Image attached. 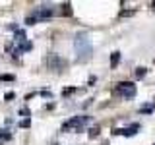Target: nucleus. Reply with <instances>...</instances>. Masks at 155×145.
I'll return each mask as SVG.
<instances>
[{
  "mask_svg": "<svg viewBox=\"0 0 155 145\" xmlns=\"http://www.w3.org/2000/svg\"><path fill=\"white\" fill-rule=\"evenodd\" d=\"M74 48H76L80 60H87V58L91 56V52H93V48H91V41H89V37H87L85 33H78V35H76Z\"/></svg>",
  "mask_w": 155,
  "mask_h": 145,
  "instance_id": "1",
  "label": "nucleus"
},
{
  "mask_svg": "<svg viewBox=\"0 0 155 145\" xmlns=\"http://www.w3.org/2000/svg\"><path fill=\"white\" fill-rule=\"evenodd\" d=\"M114 95L124 97V99H132V97H136V85L132 81H120L114 87Z\"/></svg>",
  "mask_w": 155,
  "mask_h": 145,
  "instance_id": "2",
  "label": "nucleus"
},
{
  "mask_svg": "<svg viewBox=\"0 0 155 145\" xmlns=\"http://www.w3.org/2000/svg\"><path fill=\"white\" fill-rule=\"evenodd\" d=\"M48 68H51L52 72H56V74H60L62 70L68 68V62L60 54H51V56H48Z\"/></svg>",
  "mask_w": 155,
  "mask_h": 145,
  "instance_id": "3",
  "label": "nucleus"
},
{
  "mask_svg": "<svg viewBox=\"0 0 155 145\" xmlns=\"http://www.w3.org/2000/svg\"><path fill=\"white\" fill-rule=\"evenodd\" d=\"M85 122H87V116H76V118L68 120V122L62 126V130H64V132H70V130H80Z\"/></svg>",
  "mask_w": 155,
  "mask_h": 145,
  "instance_id": "4",
  "label": "nucleus"
},
{
  "mask_svg": "<svg viewBox=\"0 0 155 145\" xmlns=\"http://www.w3.org/2000/svg\"><path fill=\"white\" fill-rule=\"evenodd\" d=\"M52 14H54V12H52V8H48V6H41V8H37V12H35V14H33V18H35L37 21H39V19H48V18H52Z\"/></svg>",
  "mask_w": 155,
  "mask_h": 145,
  "instance_id": "5",
  "label": "nucleus"
},
{
  "mask_svg": "<svg viewBox=\"0 0 155 145\" xmlns=\"http://www.w3.org/2000/svg\"><path fill=\"white\" fill-rule=\"evenodd\" d=\"M140 130L138 124H132L130 128H122V130H114V134H122V135H134L136 132Z\"/></svg>",
  "mask_w": 155,
  "mask_h": 145,
  "instance_id": "6",
  "label": "nucleus"
},
{
  "mask_svg": "<svg viewBox=\"0 0 155 145\" xmlns=\"http://www.w3.org/2000/svg\"><path fill=\"white\" fill-rule=\"evenodd\" d=\"M118 60H120V52H113V54H110V66H116L118 64Z\"/></svg>",
  "mask_w": 155,
  "mask_h": 145,
  "instance_id": "7",
  "label": "nucleus"
},
{
  "mask_svg": "<svg viewBox=\"0 0 155 145\" xmlns=\"http://www.w3.org/2000/svg\"><path fill=\"white\" fill-rule=\"evenodd\" d=\"M134 74H136V77L140 79V77H143L145 74H147V70H145V68H136V72H134Z\"/></svg>",
  "mask_w": 155,
  "mask_h": 145,
  "instance_id": "8",
  "label": "nucleus"
},
{
  "mask_svg": "<svg viewBox=\"0 0 155 145\" xmlns=\"http://www.w3.org/2000/svg\"><path fill=\"white\" fill-rule=\"evenodd\" d=\"M99 132H101V130H99V126L91 128V130H89V137H91V139H93V137H97V135H99Z\"/></svg>",
  "mask_w": 155,
  "mask_h": 145,
  "instance_id": "9",
  "label": "nucleus"
},
{
  "mask_svg": "<svg viewBox=\"0 0 155 145\" xmlns=\"http://www.w3.org/2000/svg\"><path fill=\"white\" fill-rule=\"evenodd\" d=\"M62 14H64V16H72V6L70 4H64V6H62Z\"/></svg>",
  "mask_w": 155,
  "mask_h": 145,
  "instance_id": "10",
  "label": "nucleus"
},
{
  "mask_svg": "<svg viewBox=\"0 0 155 145\" xmlns=\"http://www.w3.org/2000/svg\"><path fill=\"white\" fill-rule=\"evenodd\" d=\"M14 79V76H10V74H2L0 76V81H12Z\"/></svg>",
  "mask_w": 155,
  "mask_h": 145,
  "instance_id": "11",
  "label": "nucleus"
},
{
  "mask_svg": "<svg viewBox=\"0 0 155 145\" xmlns=\"http://www.w3.org/2000/svg\"><path fill=\"white\" fill-rule=\"evenodd\" d=\"M151 110H153V106L149 105V106H143V108H142V112H151Z\"/></svg>",
  "mask_w": 155,
  "mask_h": 145,
  "instance_id": "12",
  "label": "nucleus"
},
{
  "mask_svg": "<svg viewBox=\"0 0 155 145\" xmlns=\"http://www.w3.org/2000/svg\"><path fill=\"white\" fill-rule=\"evenodd\" d=\"M70 93H74V89H72V87H70V89H64V91H62V95H64V97L70 95Z\"/></svg>",
  "mask_w": 155,
  "mask_h": 145,
  "instance_id": "13",
  "label": "nucleus"
}]
</instances>
